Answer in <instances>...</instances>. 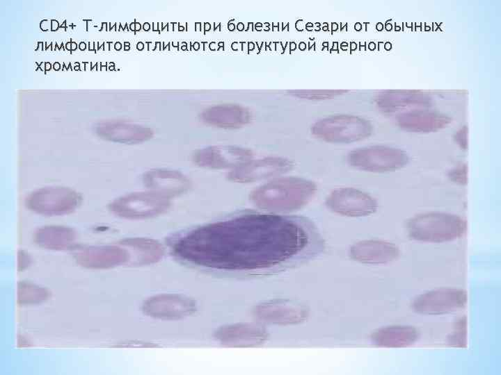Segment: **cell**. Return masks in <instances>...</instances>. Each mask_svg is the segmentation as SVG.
Wrapping results in <instances>:
<instances>
[{
    "label": "cell",
    "mask_w": 501,
    "mask_h": 375,
    "mask_svg": "<svg viewBox=\"0 0 501 375\" xmlns=\"http://www.w3.org/2000/svg\"><path fill=\"white\" fill-rule=\"evenodd\" d=\"M74 257L80 265L92 269H105L127 262L126 249L117 246L76 247Z\"/></svg>",
    "instance_id": "4fadbf2b"
},
{
    "label": "cell",
    "mask_w": 501,
    "mask_h": 375,
    "mask_svg": "<svg viewBox=\"0 0 501 375\" xmlns=\"http://www.w3.org/2000/svg\"><path fill=\"white\" fill-rule=\"evenodd\" d=\"M250 150L235 146H211L197 151L193 159L200 167L235 168L252 160Z\"/></svg>",
    "instance_id": "8fae6325"
},
{
    "label": "cell",
    "mask_w": 501,
    "mask_h": 375,
    "mask_svg": "<svg viewBox=\"0 0 501 375\" xmlns=\"http://www.w3.org/2000/svg\"><path fill=\"white\" fill-rule=\"evenodd\" d=\"M250 111L235 104H221L209 107L201 113L202 120L209 125L221 128H234L246 125L250 121Z\"/></svg>",
    "instance_id": "ac0fdd59"
},
{
    "label": "cell",
    "mask_w": 501,
    "mask_h": 375,
    "mask_svg": "<svg viewBox=\"0 0 501 375\" xmlns=\"http://www.w3.org/2000/svg\"><path fill=\"white\" fill-rule=\"evenodd\" d=\"M128 252L129 260L134 265H146L158 261L164 253L162 246L155 240L146 238H129L120 243Z\"/></svg>",
    "instance_id": "d6986e66"
},
{
    "label": "cell",
    "mask_w": 501,
    "mask_h": 375,
    "mask_svg": "<svg viewBox=\"0 0 501 375\" xmlns=\"http://www.w3.org/2000/svg\"><path fill=\"white\" fill-rule=\"evenodd\" d=\"M467 168L465 165H461L449 172V177L455 183L463 184L466 183Z\"/></svg>",
    "instance_id": "4316f807"
},
{
    "label": "cell",
    "mask_w": 501,
    "mask_h": 375,
    "mask_svg": "<svg viewBox=\"0 0 501 375\" xmlns=\"http://www.w3.org/2000/svg\"><path fill=\"white\" fill-rule=\"evenodd\" d=\"M170 206V197L151 190L121 196L112 201L109 208L118 217L136 219L158 215L167 210Z\"/></svg>",
    "instance_id": "8992f818"
},
{
    "label": "cell",
    "mask_w": 501,
    "mask_h": 375,
    "mask_svg": "<svg viewBox=\"0 0 501 375\" xmlns=\"http://www.w3.org/2000/svg\"><path fill=\"white\" fill-rule=\"evenodd\" d=\"M451 122V118L446 115L427 109L404 112L397 117L400 128L413 133L438 131L448 126Z\"/></svg>",
    "instance_id": "2e32d148"
},
{
    "label": "cell",
    "mask_w": 501,
    "mask_h": 375,
    "mask_svg": "<svg viewBox=\"0 0 501 375\" xmlns=\"http://www.w3.org/2000/svg\"><path fill=\"white\" fill-rule=\"evenodd\" d=\"M76 232L69 227L46 226L38 228L34 235L35 242L46 249L63 250L70 249L76 240Z\"/></svg>",
    "instance_id": "ffe728a7"
},
{
    "label": "cell",
    "mask_w": 501,
    "mask_h": 375,
    "mask_svg": "<svg viewBox=\"0 0 501 375\" xmlns=\"http://www.w3.org/2000/svg\"><path fill=\"white\" fill-rule=\"evenodd\" d=\"M319 248V239L305 219L264 213H245L207 224L172 244L174 254L185 261L229 270L285 265Z\"/></svg>",
    "instance_id": "6da1fadb"
},
{
    "label": "cell",
    "mask_w": 501,
    "mask_h": 375,
    "mask_svg": "<svg viewBox=\"0 0 501 375\" xmlns=\"http://www.w3.org/2000/svg\"><path fill=\"white\" fill-rule=\"evenodd\" d=\"M257 314L261 319L267 320V322L284 324L296 322L304 316L303 310L282 304L261 306Z\"/></svg>",
    "instance_id": "cb8c5ba5"
},
{
    "label": "cell",
    "mask_w": 501,
    "mask_h": 375,
    "mask_svg": "<svg viewBox=\"0 0 501 375\" xmlns=\"http://www.w3.org/2000/svg\"><path fill=\"white\" fill-rule=\"evenodd\" d=\"M347 161L350 166L360 170L383 173L404 167L409 162V157L400 149L376 145L350 151Z\"/></svg>",
    "instance_id": "5b68a950"
},
{
    "label": "cell",
    "mask_w": 501,
    "mask_h": 375,
    "mask_svg": "<svg viewBox=\"0 0 501 375\" xmlns=\"http://www.w3.org/2000/svg\"><path fill=\"white\" fill-rule=\"evenodd\" d=\"M293 167L289 159L268 157L250 160L234 168L228 174L230 181L240 183L253 182L285 174Z\"/></svg>",
    "instance_id": "30bf717a"
},
{
    "label": "cell",
    "mask_w": 501,
    "mask_h": 375,
    "mask_svg": "<svg viewBox=\"0 0 501 375\" xmlns=\"http://www.w3.org/2000/svg\"><path fill=\"white\" fill-rule=\"evenodd\" d=\"M311 131L314 136L328 142L351 143L368 138L372 133V125L358 116L338 115L318 120Z\"/></svg>",
    "instance_id": "277c9868"
},
{
    "label": "cell",
    "mask_w": 501,
    "mask_h": 375,
    "mask_svg": "<svg viewBox=\"0 0 501 375\" xmlns=\"http://www.w3.org/2000/svg\"><path fill=\"white\" fill-rule=\"evenodd\" d=\"M48 291L38 285L21 281L18 283L17 299L20 304H37L45 301Z\"/></svg>",
    "instance_id": "d4e9b609"
},
{
    "label": "cell",
    "mask_w": 501,
    "mask_h": 375,
    "mask_svg": "<svg viewBox=\"0 0 501 375\" xmlns=\"http://www.w3.org/2000/svg\"><path fill=\"white\" fill-rule=\"evenodd\" d=\"M316 185L308 180L287 177L271 181L253 190L250 199L260 208L289 212L307 204L315 194Z\"/></svg>",
    "instance_id": "7a4b0ae2"
},
{
    "label": "cell",
    "mask_w": 501,
    "mask_h": 375,
    "mask_svg": "<svg viewBox=\"0 0 501 375\" xmlns=\"http://www.w3.org/2000/svg\"><path fill=\"white\" fill-rule=\"evenodd\" d=\"M413 240L441 243L456 240L466 231V222L461 217L444 212H427L411 217L406 225Z\"/></svg>",
    "instance_id": "3957f363"
},
{
    "label": "cell",
    "mask_w": 501,
    "mask_h": 375,
    "mask_svg": "<svg viewBox=\"0 0 501 375\" xmlns=\"http://www.w3.org/2000/svg\"><path fill=\"white\" fill-rule=\"evenodd\" d=\"M81 197L74 190L65 187H45L31 193L26 206L42 215L57 216L69 214L79 206Z\"/></svg>",
    "instance_id": "52a82bcc"
},
{
    "label": "cell",
    "mask_w": 501,
    "mask_h": 375,
    "mask_svg": "<svg viewBox=\"0 0 501 375\" xmlns=\"http://www.w3.org/2000/svg\"><path fill=\"white\" fill-rule=\"evenodd\" d=\"M344 90H293L288 91L289 94L309 100L329 99L346 92Z\"/></svg>",
    "instance_id": "484cf974"
},
{
    "label": "cell",
    "mask_w": 501,
    "mask_h": 375,
    "mask_svg": "<svg viewBox=\"0 0 501 375\" xmlns=\"http://www.w3.org/2000/svg\"><path fill=\"white\" fill-rule=\"evenodd\" d=\"M194 303L177 295L161 294L147 299L143 306L144 312L160 319L180 318L193 312Z\"/></svg>",
    "instance_id": "5bb4252c"
},
{
    "label": "cell",
    "mask_w": 501,
    "mask_h": 375,
    "mask_svg": "<svg viewBox=\"0 0 501 375\" xmlns=\"http://www.w3.org/2000/svg\"><path fill=\"white\" fill-rule=\"evenodd\" d=\"M143 181L148 188L170 198L185 192L191 185L184 174L167 169L150 170L144 174Z\"/></svg>",
    "instance_id": "e0dca14e"
},
{
    "label": "cell",
    "mask_w": 501,
    "mask_h": 375,
    "mask_svg": "<svg viewBox=\"0 0 501 375\" xmlns=\"http://www.w3.org/2000/svg\"><path fill=\"white\" fill-rule=\"evenodd\" d=\"M399 249L394 244L383 240H363L353 244L349 255L354 260L368 264H386L396 260Z\"/></svg>",
    "instance_id": "9a60e30c"
},
{
    "label": "cell",
    "mask_w": 501,
    "mask_h": 375,
    "mask_svg": "<svg viewBox=\"0 0 501 375\" xmlns=\"http://www.w3.org/2000/svg\"><path fill=\"white\" fill-rule=\"evenodd\" d=\"M375 102L383 113L401 114L426 109L431 106L432 100L429 94L419 91L387 90L378 94Z\"/></svg>",
    "instance_id": "7c38bea8"
},
{
    "label": "cell",
    "mask_w": 501,
    "mask_h": 375,
    "mask_svg": "<svg viewBox=\"0 0 501 375\" xmlns=\"http://www.w3.org/2000/svg\"><path fill=\"white\" fill-rule=\"evenodd\" d=\"M218 338L223 344L232 346H246L260 343L265 338V333L254 325L230 326L219 331Z\"/></svg>",
    "instance_id": "7402d4cb"
},
{
    "label": "cell",
    "mask_w": 501,
    "mask_h": 375,
    "mask_svg": "<svg viewBox=\"0 0 501 375\" xmlns=\"http://www.w3.org/2000/svg\"><path fill=\"white\" fill-rule=\"evenodd\" d=\"M326 206L331 211L348 217H363L374 213L377 201L366 192L353 188H338L330 193Z\"/></svg>",
    "instance_id": "ba28073f"
},
{
    "label": "cell",
    "mask_w": 501,
    "mask_h": 375,
    "mask_svg": "<svg viewBox=\"0 0 501 375\" xmlns=\"http://www.w3.org/2000/svg\"><path fill=\"white\" fill-rule=\"evenodd\" d=\"M417 330L412 326H394L381 328L372 336V342L379 347H404L418 339Z\"/></svg>",
    "instance_id": "44dd1931"
},
{
    "label": "cell",
    "mask_w": 501,
    "mask_h": 375,
    "mask_svg": "<svg viewBox=\"0 0 501 375\" xmlns=\"http://www.w3.org/2000/svg\"><path fill=\"white\" fill-rule=\"evenodd\" d=\"M468 128L466 126L461 128L459 130L454 136L455 142L460 146L461 148L466 149L467 148L468 142Z\"/></svg>",
    "instance_id": "83f0119b"
},
{
    "label": "cell",
    "mask_w": 501,
    "mask_h": 375,
    "mask_svg": "<svg viewBox=\"0 0 501 375\" xmlns=\"http://www.w3.org/2000/svg\"><path fill=\"white\" fill-rule=\"evenodd\" d=\"M100 133L108 139L125 143L143 142L152 134L150 128L126 123L106 124L100 129Z\"/></svg>",
    "instance_id": "603a6c76"
},
{
    "label": "cell",
    "mask_w": 501,
    "mask_h": 375,
    "mask_svg": "<svg viewBox=\"0 0 501 375\" xmlns=\"http://www.w3.org/2000/svg\"><path fill=\"white\" fill-rule=\"evenodd\" d=\"M467 301L465 291L455 288L434 290L416 297L412 308L418 313L443 315L463 308Z\"/></svg>",
    "instance_id": "9c48e42d"
}]
</instances>
